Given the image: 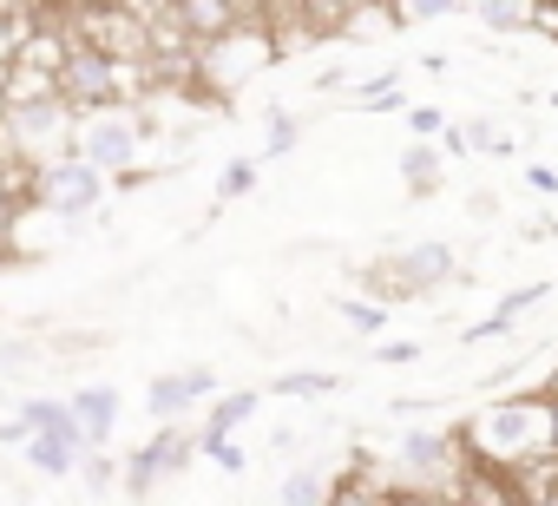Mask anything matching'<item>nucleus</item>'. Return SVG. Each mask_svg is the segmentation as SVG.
Wrapping results in <instances>:
<instances>
[{
  "mask_svg": "<svg viewBox=\"0 0 558 506\" xmlns=\"http://www.w3.org/2000/svg\"><path fill=\"white\" fill-rule=\"evenodd\" d=\"M53 86L66 93V106L73 112H99V106H119V93H125V67H119V53H106V47H73V53H60V67H53Z\"/></svg>",
  "mask_w": 558,
  "mask_h": 506,
  "instance_id": "f257e3e1",
  "label": "nucleus"
},
{
  "mask_svg": "<svg viewBox=\"0 0 558 506\" xmlns=\"http://www.w3.org/2000/svg\"><path fill=\"white\" fill-rule=\"evenodd\" d=\"M73 152H80V158H93L106 178H112V171H132V165H138V152H145V125H138V119H125L119 106H99V112H86V119L73 125Z\"/></svg>",
  "mask_w": 558,
  "mask_h": 506,
  "instance_id": "f03ea898",
  "label": "nucleus"
},
{
  "mask_svg": "<svg viewBox=\"0 0 558 506\" xmlns=\"http://www.w3.org/2000/svg\"><path fill=\"white\" fill-rule=\"evenodd\" d=\"M40 204H47L53 217H86V210L106 204V171L66 145V152L40 171Z\"/></svg>",
  "mask_w": 558,
  "mask_h": 506,
  "instance_id": "7ed1b4c3",
  "label": "nucleus"
},
{
  "mask_svg": "<svg viewBox=\"0 0 558 506\" xmlns=\"http://www.w3.org/2000/svg\"><path fill=\"white\" fill-rule=\"evenodd\" d=\"M191 454H204V441L197 434H184L178 421H165L151 441H138L132 447V460H125V493L138 499V493H158L171 473H184L191 467Z\"/></svg>",
  "mask_w": 558,
  "mask_h": 506,
  "instance_id": "20e7f679",
  "label": "nucleus"
},
{
  "mask_svg": "<svg viewBox=\"0 0 558 506\" xmlns=\"http://www.w3.org/2000/svg\"><path fill=\"white\" fill-rule=\"evenodd\" d=\"M66 132H73V106H66L60 86H47L40 99H8V138H14L21 152H47V145H60Z\"/></svg>",
  "mask_w": 558,
  "mask_h": 506,
  "instance_id": "39448f33",
  "label": "nucleus"
},
{
  "mask_svg": "<svg viewBox=\"0 0 558 506\" xmlns=\"http://www.w3.org/2000/svg\"><path fill=\"white\" fill-rule=\"evenodd\" d=\"M217 395V375L210 369H171V375H158L151 388H145V408L158 414V421H178V414H191L197 401H210Z\"/></svg>",
  "mask_w": 558,
  "mask_h": 506,
  "instance_id": "423d86ee",
  "label": "nucleus"
},
{
  "mask_svg": "<svg viewBox=\"0 0 558 506\" xmlns=\"http://www.w3.org/2000/svg\"><path fill=\"white\" fill-rule=\"evenodd\" d=\"M453 277V243H414V250H401V270L388 277L401 297H421V290H440Z\"/></svg>",
  "mask_w": 558,
  "mask_h": 506,
  "instance_id": "0eeeda50",
  "label": "nucleus"
},
{
  "mask_svg": "<svg viewBox=\"0 0 558 506\" xmlns=\"http://www.w3.org/2000/svg\"><path fill=\"white\" fill-rule=\"evenodd\" d=\"M73 414H80V427H86V447H106L112 427H119V388H106V382L80 388V395H73Z\"/></svg>",
  "mask_w": 558,
  "mask_h": 506,
  "instance_id": "6e6552de",
  "label": "nucleus"
},
{
  "mask_svg": "<svg viewBox=\"0 0 558 506\" xmlns=\"http://www.w3.org/2000/svg\"><path fill=\"white\" fill-rule=\"evenodd\" d=\"M21 454H27V467H34V473L66 480V473H80V454H86V447H80V441H66V434H40V427H34V434L21 441Z\"/></svg>",
  "mask_w": 558,
  "mask_h": 506,
  "instance_id": "1a4fd4ad",
  "label": "nucleus"
},
{
  "mask_svg": "<svg viewBox=\"0 0 558 506\" xmlns=\"http://www.w3.org/2000/svg\"><path fill=\"white\" fill-rule=\"evenodd\" d=\"M178 21L191 40H223L236 27V0H178Z\"/></svg>",
  "mask_w": 558,
  "mask_h": 506,
  "instance_id": "9d476101",
  "label": "nucleus"
},
{
  "mask_svg": "<svg viewBox=\"0 0 558 506\" xmlns=\"http://www.w3.org/2000/svg\"><path fill=\"white\" fill-rule=\"evenodd\" d=\"M466 8H473V21L493 27V34H525V27H538V8H532V0H466Z\"/></svg>",
  "mask_w": 558,
  "mask_h": 506,
  "instance_id": "9b49d317",
  "label": "nucleus"
},
{
  "mask_svg": "<svg viewBox=\"0 0 558 506\" xmlns=\"http://www.w3.org/2000/svg\"><path fill=\"white\" fill-rule=\"evenodd\" d=\"M27 427H40V434H66V441H80L86 447V427H80V414H73V401H53V395H34L27 408Z\"/></svg>",
  "mask_w": 558,
  "mask_h": 506,
  "instance_id": "f8f14e48",
  "label": "nucleus"
},
{
  "mask_svg": "<svg viewBox=\"0 0 558 506\" xmlns=\"http://www.w3.org/2000/svg\"><path fill=\"white\" fill-rule=\"evenodd\" d=\"M250 414H256V388L217 395V408H210V421H204V434H197V441H204V447H210V441H230V434H236V427H243Z\"/></svg>",
  "mask_w": 558,
  "mask_h": 506,
  "instance_id": "ddd939ff",
  "label": "nucleus"
},
{
  "mask_svg": "<svg viewBox=\"0 0 558 506\" xmlns=\"http://www.w3.org/2000/svg\"><path fill=\"white\" fill-rule=\"evenodd\" d=\"M395 460H401L408 473H440V467L453 460V441H447V434H401Z\"/></svg>",
  "mask_w": 558,
  "mask_h": 506,
  "instance_id": "4468645a",
  "label": "nucleus"
},
{
  "mask_svg": "<svg viewBox=\"0 0 558 506\" xmlns=\"http://www.w3.org/2000/svg\"><path fill=\"white\" fill-rule=\"evenodd\" d=\"M388 8H395V21H401V27H434V21L460 14L466 0H388Z\"/></svg>",
  "mask_w": 558,
  "mask_h": 506,
  "instance_id": "2eb2a0df",
  "label": "nucleus"
},
{
  "mask_svg": "<svg viewBox=\"0 0 558 506\" xmlns=\"http://www.w3.org/2000/svg\"><path fill=\"white\" fill-rule=\"evenodd\" d=\"M342 316H349V329H355V336H381V329H388V310H381V303H368V297H349V303H342Z\"/></svg>",
  "mask_w": 558,
  "mask_h": 506,
  "instance_id": "dca6fc26",
  "label": "nucleus"
},
{
  "mask_svg": "<svg viewBox=\"0 0 558 506\" xmlns=\"http://www.w3.org/2000/svg\"><path fill=\"white\" fill-rule=\"evenodd\" d=\"M276 499H283V506H316V499H329V486L316 473H290L283 486H276Z\"/></svg>",
  "mask_w": 558,
  "mask_h": 506,
  "instance_id": "f3484780",
  "label": "nucleus"
},
{
  "mask_svg": "<svg viewBox=\"0 0 558 506\" xmlns=\"http://www.w3.org/2000/svg\"><path fill=\"white\" fill-rule=\"evenodd\" d=\"M250 191H256V165L250 158H230L223 178H217V197H250Z\"/></svg>",
  "mask_w": 558,
  "mask_h": 506,
  "instance_id": "a211bd4d",
  "label": "nucleus"
},
{
  "mask_svg": "<svg viewBox=\"0 0 558 506\" xmlns=\"http://www.w3.org/2000/svg\"><path fill=\"white\" fill-rule=\"evenodd\" d=\"M276 395H336V375H276Z\"/></svg>",
  "mask_w": 558,
  "mask_h": 506,
  "instance_id": "6ab92c4d",
  "label": "nucleus"
},
{
  "mask_svg": "<svg viewBox=\"0 0 558 506\" xmlns=\"http://www.w3.org/2000/svg\"><path fill=\"white\" fill-rule=\"evenodd\" d=\"M401 171H408V184H414V191H427V184H434V152H427V145H414V152L401 158Z\"/></svg>",
  "mask_w": 558,
  "mask_h": 506,
  "instance_id": "aec40b11",
  "label": "nucleus"
},
{
  "mask_svg": "<svg viewBox=\"0 0 558 506\" xmlns=\"http://www.w3.org/2000/svg\"><path fill=\"white\" fill-rule=\"evenodd\" d=\"M551 290L545 284H525V290H512V297H499V316H519V310H532V303H545Z\"/></svg>",
  "mask_w": 558,
  "mask_h": 506,
  "instance_id": "412c9836",
  "label": "nucleus"
},
{
  "mask_svg": "<svg viewBox=\"0 0 558 506\" xmlns=\"http://www.w3.org/2000/svg\"><path fill=\"white\" fill-rule=\"evenodd\" d=\"M408 125H414L421 138H440V132H447V112H434V106H414V112H408Z\"/></svg>",
  "mask_w": 558,
  "mask_h": 506,
  "instance_id": "4be33fe9",
  "label": "nucleus"
},
{
  "mask_svg": "<svg viewBox=\"0 0 558 506\" xmlns=\"http://www.w3.org/2000/svg\"><path fill=\"white\" fill-rule=\"evenodd\" d=\"M493 336H512V316H499V310H493V316H486V323H473L460 342H493Z\"/></svg>",
  "mask_w": 558,
  "mask_h": 506,
  "instance_id": "5701e85b",
  "label": "nucleus"
},
{
  "mask_svg": "<svg viewBox=\"0 0 558 506\" xmlns=\"http://www.w3.org/2000/svg\"><path fill=\"white\" fill-rule=\"evenodd\" d=\"M80 467H86V486H106V480L119 473V467H112V460H106L99 447H86V454H80Z\"/></svg>",
  "mask_w": 558,
  "mask_h": 506,
  "instance_id": "b1692460",
  "label": "nucleus"
},
{
  "mask_svg": "<svg viewBox=\"0 0 558 506\" xmlns=\"http://www.w3.org/2000/svg\"><path fill=\"white\" fill-rule=\"evenodd\" d=\"M290 145H296V119L276 112V119H269V152H290Z\"/></svg>",
  "mask_w": 558,
  "mask_h": 506,
  "instance_id": "393cba45",
  "label": "nucleus"
},
{
  "mask_svg": "<svg viewBox=\"0 0 558 506\" xmlns=\"http://www.w3.org/2000/svg\"><path fill=\"white\" fill-rule=\"evenodd\" d=\"M204 454H210L217 467H230V473H243V447H236V441H210Z\"/></svg>",
  "mask_w": 558,
  "mask_h": 506,
  "instance_id": "a878e982",
  "label": "nucleus"
},
{
  "mask_svg": "<svg viewBox=\"0 0 558 506\" xmlns=\"http://www.w3.org/2000/svg\"><path fill=\"white\" fill-rule=\"evenodd\" d=\"M381 362H395V369L401 362H421V342H381Z\"/></svg>",
  "mask_w": 558,
  "mask_h": 506,
  "instance_id": "bb28decb",
  "label": "nucleus"
},
{
  "mask_svg": "<svg viewBox=\"0 0 558 506\" xmlns=\"http://www.w3.org/2000/svg\"><path fill=\"white\" fill-rule=\"evenodd\" d=\"M545 191H551V197H558V171H551V184H545Z\"/></svg>",
  "mask_w": 558,
  "mask_h": 506,
  "instance_id": "cd10ccee",
  "label": "nucleus"
},
{
  "mask_svg": "<svg viewBox=\"0 0 558 506\" xmlns=\"http://www.w3.org/2000/svg\"><path fill=\"white\" fill-rule=\"evenodd\" d=\"M551 106H558V93H551Z\"/></svg>",
  "mask_w": 558,
  "mask_h": 506,
  "instance_id": "c85d7f7f",
  "label": "nucleus"
}]
</instances>
